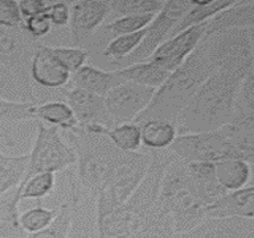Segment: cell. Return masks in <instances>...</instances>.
Segmentation results:
<instances>
[{
	"label": "cell",
	"instance_id": "1",
	"mask_svg": "<svg viewBox=\"0 0 254 238\" xmlns=\"http://www.w3.org/2000/svg\"><path fill=\"white\" fill-rule=\"evenodd\" d=\"M254 114H234L226 125L198 134L180 135L170 152L184 162H219L244 159L253 163Z\"/></svg>",
	"mask_w": 254,
	"mask_h": 238
},
{
	"label": "cell",
	"instance_id": "2",
	"mask_svg": "<svg viewBox=\"0 0 254 238\" xmlns=\"http://www.w3.org/2000/svg\"><path fill=\"white\" fill-rule=\"evenodd\" d=\"M243 81L221 72L211 74L172 123L177 136L215 130L231 122L235 113L239 87Z\"/></svg>",
	"mask_w": 254,
	"mask_h": 238
},
{
	"label": "cell",
	"instance_id": "3",
	"mask_svg": "<svg viewBox=\"0 0 254 238\" xmlns=\"http://www.w3.org/2000/svg\"><path fill=\"white\" fill-rule=\"evenodd\" d=\"M213 73H215V69L208 60L204 44L199 41L195 50L184 60L182 65L156 89L149 106L133 123L139 125L150 119L174 123L178 114L189 104L193 93Z\"/></svg>",
	"mask_w": 254,
	"mask_h": 238
},
{
	"label": "cell",
	"instance_id": "4",
	"mask_svg": "<svg viewBox=\"0 0 254 238\" xmlns=\"http://www.w3.org/2000/svg\"><path fill=\"white\" fill-rule=\"evenodd\" d=\"M63 134L76 154L78 182L96 195L123 161L125 153L106 135L87 130L80 124L65 129Z\"/></svg>",
	"mask_w": 254,
	"mask_h": 238
},
{
	"label": "cell",
	"instance_id": "5",
	"mask_svg": "<svg viewBox=\"0 0 254 238\" xmlns=\"http://www.w3.org/2000/svg\"><path fill=\"white\" fill-rule=\"evenodd\" d=\"M215 72L245 80L253 73V29H233L202 38Z\"/></svg>",
	"mask_w": 254,
	"mask_h": 238
},
{
	"label": "cell",
	"instance_id": "6",
	"mask_svg": "<svg viewBox=\"0 0 254 238\" xmlns=\"http://www.w3.org/2000/svg\"><path fill=\"white\" fill-rule=\"evenodd\" d=\"M151 154L125 153L123 161L96 194V217L111 213L125 204L146 175Z\"/></svg>",
	"mask_w": 254,
	"mask_h": 238
},
{
	"label": "cell",
	"instance_id": "7",
	"mask_svg": "<svg viewBox=\"0 0 254 238\" xmlns=\"http://www.w3.org/2000/svg\"><path fill=\"white\" fill-rule=\"evenodd\" d=\"M76 162V154L63 141L60 128L37 122L35 141L29 154L28 169L22 182L36 174L64 171Z\"/></svg>",
	"mask_w": 254,
	"mask_h": 238
},
{
	"label": "cell",
	"instance_id": "8",
	"mask_svg": "<svg viewBox=\"0 0 254 238\" xmlns=\"http://www.w3.org/2000/svg\"><path fill=\"white\" fill-rule=\"evenodd\" d=\"M195 5V0L187 1H165L164 6L153 20L146 26V32L143 41L131 55L126 57V66L137 65L147 61L163 42H165L174 30L175 25L180 22L187 12ZM123 67V68H125Z\"/></svg>",
	"mask_w": 254,
	"mask_h": 238
},
{
	"label": "cell",
	"instance_id": "9",
	"mask_svg": "<svg viewBox=\"0 0 254 238\" xmlns=\"http://www.w3.org/2000/svg\"><path fill=\"white\" fill-rule=\"evenodd\" d=\"M156 89L132 82H123L111 88L104 96V105L113 128L125 123H133L149 106Z\"/></svg>",
	"mask_w": 254,
	"mask_h": 238
},
{
	"label": "cell",
	"instance_id": "10",
	"mask_svg": "<svg viewBox=\"0 0 254 238\" xmlns=\"http://www.w3.org/2000/svg\"><path fill=\"white\" fill-rule=\"evenodd\" d=\"M41 46L23 25L12 29L0 26V62L14 73L30 78L32 59Z\"/></svg>",
	"mask_w": 254,
	"mask_h": 238
},
{
	"label": "cell",
	"instance_id": "11",
	"mask_svg": "<svg viewBox=\"0 0 254 238\" xmlns=\"http://www.w3.org/2000/svg\"><path fill=\"white\" fill-rule=\"evenodd\" d=\"M208 22L184 30L163 42L147 61H152L159 67L172 73L184 62V60L195 50L203 38Z\"/></svg>",
	"mask_w": 254,
	"mask_h": 238
},
{
	"label": "cell",
	"instance_id": "12",
	"mask_svg": "<svg viewBox=\"0 0 254 238\" xmlns=\"http://www.w3.org/2000/svg\"><path fill=\"white\" fill-rule=\"evenodd\" d=\"M110 14L108 1H84L70 2V19H69V34L70 41L76 48L93 37Z\"/></svg>",
	"mask_w": 254,
	"mask_h": 238
},
{
	"label": "cell",
	"instance_id": "13",
	"mask_svg": "<svg viewBox=\"0 0 254 238\" xmlns=\"http://www.w3.org/2000/svg\"><path fill=\"white\" fill-rule=\"evenodd\" d=\"M253 218H208L174 238H254Z\"/></svg>",
	"mask_w": 254,
	"mask_h": 238
},
{
	"label": "cell",
	"instance_id": "14",
	"mask_svg": "<svg viewBox=\"0 0 254 238\" xmlns=\"http://www.w3.org/2000/svg\"><path fill=\"white\" fill-rule=\"evenodd\" d=\"M30 78L42 88L57 89L65 86L70 81L71 75L54 55L51 48L42 44L32 59Z\"/></svg>",
	"mask_w": 254,
	"mask_h": 238
},
{
	"label": "cell",
	"instance_id": "15",
	"mask_svg": "<svg viewBox=\"0 0 254 238\" xmlns=\"http://www.w3.org/2000/svg\"><path fill=\"white\" fill-rule=\"evenodd\" d=\"M96 195L87 191L80 182L72 193L71 224L68 238H98Z\"/></svg>",
	"mask_w": 254,
	"mask_h": 238
},
{
	"label": "cell",
	"instance_id": "16",
	"mask_svg": "<svg viewBox=\"0 0 254 238\" xmlns=\"http://www.w3.org/2000/svg\"><path fill=\"white\" fill-rule=\"evenodd\" d=\"M64 98L78 124H95L107 129L113 128V124L105 108L102 96L72 87L71 89L64 92Z\"/></svg>",
	"mask_w": 254,
	"mask_h": 238
},
{
	"label": "cell",
	"instance_id": "17",
	"mask_svg": "<svg viewBox=\"0 0 254 238\" xmlns=\"http://www.w3.org/2000/svg\"><path fill=\"white\" fill-rule=\"evenodd\" d=\"M208 218H253L254 188L252 183L238 191L227 193L207 207Z\"/></svg>",
	"mask_w": 254,
	"mask_h": 238
},
{
	"label": "cell",
	"instance_id": "18",
	"mask_svg": "<svg viewBox=\"0 0 254 238\" xmlns=\"http://www.w3.org/2000/svg\"><path fill=\"white\" fill-rule=\"evenodd\" d=\"M254 4L252 0L234 1V4L220 11L208 20L204 36H210L220 31L233 29H253Z\"/></svg>",
	"mask_w": 254,
	"mask_h": 238
},
{
	"label": "cell",
	"instance_id": "19",
	"mask_svg": "<svg viewBox=\"0 0 254 238\" xmlns=\"http://www.w3.org/2000/svg\"><path fill=\"white\" fill-rule=\"evenodd\" d=\"M70 79L72 85L76 88H81L102 98L111 88L124 82L117 74V71L106 72L94 66L87 65L75 72Z\"/></svg>",
	"mask_w": 254,
	"mask_h": 238
},
{
	"label": "cell",
	"instance_id": "20",
	"mask_svg": "<svg viewBox=\"0 0 254 238\" xmlns=\"http://www.w3.org/2000/svg\"><path fill=\"white\" fill-rule=\"evenodd\" d=\"M214 175L228 193L238 191L252 183V163L244 159L214 162Z\"/></svg>",
	"mask_w": 254,
	"mask_h": 238
},
{
	"label": "cell",
	"instance_id": "21",
	"mask_svg": "<svg viewBox=\"0 0 254 238\" xmlns=\"http://www.w3.org/2000/svg\"><path fill=\"white\" fill-rule=\"evenodd\" d=\"M0 99L12 102H32L37 105L31 78L14 73L0 62Z\"/></svg>",
	"mask_w": 254,
	"mask_h": 238
},
{
	"label": "cell",
	"instance_id": "22",
	"mask_svg": "<svg viewBox=\"0 0 254 238\" xmlns=\"http://www.w3.org/2000/svg\"><path fill=\"white\" fill-rule=\"evenodd\" d=\"M20 187L0 195V238H26L28 235L19 224Z\"/></svg>",
	"mask_w": 254,
	"mask_h": 238
},
{
	"label": "cell",
	"instance_id": "23",
	"mask_svg": "<svg viewBox=\"0 0 254 238\" xmlns=\"http://www.w3.org/2000/svg\"><path fill=\"white\" fill-rule=\"evenodd\" d=\"M117 74L124 82H132L135 85L158 88L165 82L171 73L152 61H145L117 69Z\"/></svg>",
	"mask_w": 254,
	"mask_h": 238
},
{
	"label": "cell",
	"instance_id": "24",
	"mask_svg": "<svg viewBox=\"0 0 254 238\" xmlns=\"http://www.w3.org/2000/svg\"><path fill=\"white\" fill-rule=\"evenodd\" d=\"M82 126L89 131L106 135L113 142L114 146L124 153L138 152L141 147L140 126L134 123H125V124L117 125L112 129L95 124Z\"/></svg>",
	"mask_w": 254,
	"mask_h": 238
},
{
	"label": "cell",
	"instance_id": "25",
	"mask_svg": "<svg viewBox=\"0 0 254 238\" xmlns=\"http://www.w3.org/2000/svg\"><path fill=\"white\" fill-rule=\"evenodd\" d=\"M141 143L151 150H162L169 148L177 137L175 125L169 120L150 119L139 124Z\"/></svg>",
	"mask_w": 254,
	"mask_h": 238
},
{
	"label": "cell",
	"instance_id": "26",
	"mask_svg": "<svg viewBox=\"0 0 254 238\" xmlns=\"http://www.w3.org/2000/svg\"><path fill=\"white\" fill-rule=\"evenodd\" d=\"M233 4H234V1H226V0H209V1H197V0H195V5L175 25L169 38L180 34L184 30L191 28V26L208 22L216 13L229 7Z\"/></svg>",
	"mask_w": 254,
	"mask_h": 238
},
{
	"label": "cell",
	"instance_id": "27",
	"mask_svg": "<svg viewBox=\"0 0 254 238\" xmlns=\"http://www.w3.org/2000/svg\"><path fill=\"white\" fill-rule=\"evenodd\" d=\"M175 234L171 215L163 213L155 205L138 230L128 238H174Z\"/></svg>",
	"mask_w": 254,
	"mask_h": 238
},
{
	"label": "cell",
	"instance_id": "28",
	"mask_svg": "<svg viewBox=\"0 0 254 238\" xmlns=\"http://www.w3.org/2000/svg\"><path fill=\"white\" fill-rule=\"evenodd\" d=\"M35 117L38 122L62 128V130L70 129L78 124L71 108L66 102L63 101H48L36 105Z\"/></svg>",
	"mask_w": 254,
	"mask_h": 238
},
{
	"label": "cell",
	"instance_id": "29",
	"mask_svg": "<svg viewBox=\"0 0 254 238\" xmlns=\"http://www.w3.org/2000/svg\"><path fill=\"white\" fill-rule=\"evenodd\" d=\"M110 14L107 19L112 20L117 18L128 16H141V14H157L162 10L165 1H145V0H117L108 1Z\"/></svg>",
	"mask_w": 254,
	"mask_h": 238
},
{
	"label": "cell",
	"instance_id": "30",
	"mask_svg": "<svg viewBox=\"0 0 254 238\" xmlns=\"http://www.w3.org/2000/svg\"><path fill=\"white\" fill-rule=\"evenodd\" d=\"M145 32H146V28L134 32V34L119 36L114 40H111L102 51V55L108 60L111 65L119 67L120 63L123 62V59H126L137 49L140 42L143 41Z\"/></svg>",
	"mask_w": 254,
	"mask_h": 238
},
{
	"label": "cell",
	"instance_id": "31",
	"mask_svg": "<svg viewBox=\"0 0 254 238\" xmlns=\"http://www.w3.org/2000/svg\"><path fill=\"white\" fill-rule=\"evenodd\" d=\"M56 186V175L54 173H41L20 182V201L37 200L48 198Z\"/></svg>",
	"mask_w": 254,
	"mask_h": 238
},
{
	"label": "cell",
	"instance_id": "32",
	"mask_svg": "<svg viewBox=\"0 0 254 238\" xmlns=\"http://www.w3.org/2000/svg\"><path fill=\"white\" fill-rule=\"evenodd\" d=\"M60 210V209H59ZM59 210L37 205L19 213V224L26 235L36 234L44 230L53 223Z\"/></svg>",
	"mask_w": 254,
	"mask_h": 238
},
{
	"label": "cell",
	"instance_id": "33",
	"mask_svg": "<svg viewBox=\"0 0 254 238\" xmlns=\"http://www.w3.org/2000/svg\"><path fill=\"white\" fill-rule=\"evenodd\" d=\"M156 14H141V16H128L117 18L101 26L99 30H104L106 34L111 37L117 38L119 36L134 34V32L140 31L146 28L149 24L152 22Z\"/></svg>",
	"mask_w": 254,
	"mask_h": 238
},
{
	"label": "cell",
	"instance_id": "34",
	"mask_svg": "<svg viewBox=\"0 0 254 238\" xmlns=\"http://www.w3.org/2000/svg\"><path fill=\"white\" fill-rule=\"evenodd\" d=\"M71 211L72 197L70 200L66 201V203H64L60 207L55 219H54L49 227L45 228L44 230L38 231L36 234L28 235L26 238H68L71 224Z\"/></svg>",
	"mask_w": 254,
	"mask_h": 238
},
{
	"label": "cell",
	"instance_id": "35",
	"mask_svg": "<svg viewBox=\"0 0 254 238\" xmlns=\"http://www.w3.org/2000/svg\"><path fill=\"white\" fill-rule=\"evenodd\" d=\"M28 155L17 156L16 161L5 169L0 170V195L5 194L10 189L17 187L23 181L26 169H28Z\"/></svg>",
	"mask_w": 254,
	"mask_h": 238
},
{
	"label": "cell",
	"instance_id": "36",
	"mask_svg": "<svg viewBox=\"0 0 254 238\" xmlns=\"http://www.w3.org/2000/svg\"><path fill=\"white\" fill-rule=\"evenodd\" d=\"M54 55L60 60L64 68L70 74H74L78 69L82 68L89 57V53L83 48L70 47H50Z\"/></svg>",
	"mask_w": 254,
	"mask_h": 238
},
{
	"label": "cell",
	"instance_id": "37",
	"mask_svg": "<svg viewBox=\"0 0 254 238\" xmlns=\"http://www.w3.org/2000/svg\"><path fill=\"white\" fill-rule=\"evenodd\" d=\"M22 25L24 30L31 36L33 40L38 42L42 38L47 37L51 32V29H53V25H51V22L47 13L23 19Z\"/></svg>",
	"mask_w": 254,
	"mask_h": 238
},
{
	"label": "cell",
	"instance_id": "38",
	"mask_svg": "<svg viewBox=\"0 0 254 238\" xmlns=\"http://www.w3.org/2000/svg\"><path fill=\"white\" fill-rule=\"evenodd\" d=\"M23 24L18 1L0 0V26L1 28H18Z\"/></svg>",
	"mask_w": 254,
	"mask_h": 238
},
{
	"label": "cell",
	"instance_id": "39",
	"mask_svg": "<svg viewBox=\"0 0 254 238\" xmlns=\"http://www.w3.org/2000/svg\"><path fill=\"white\" fill-rule=\"evenodd\" d=\"M47 16L49 17L53 26L63 28V26L69 25V19H70V2H50Z\"/></svg>",
	"mask_w": 254,
	"mask_h": 238
},
{
	"label": "cell",
	"instance_id": "40",
	"mask_svg": "<svg viewBox=\"0 0 254 238\" xmlns=\"http://www.w3.org/2000/svg\"><path fill=\"white\" fill-rule=\"evenodd\" d=\"M18 6H19L23 19H26V18L47 13L50 2L44 1V0H23V1H18Z\"/></svg>",
	"mask_w": 254,
	"mask_h": 238
},
{
	"label": "cell",
	"instance_id": "41",
	"mask_svg": "<svg viewBox=\"0 0 254 238\" xmlns=\"http://www.w3.org/2000/svg\"><path fill=\"white\" fill-rule=\"evenodd\" d=\"M17 156H12V155H5V154L0 153V170L5 169L7 168L8 165H11L16 161Z\"/></svg>",
	"mask_w": 254,
	"mask_h": 238
}]
</instances>
